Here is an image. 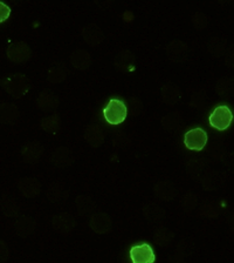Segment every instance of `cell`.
Masks as SVG:
<instances>
[{
  "label": "cell",
  "instance_id": "6da1fadb",
  "mask_svg": "<svg viewBox=\"0 0 234 263\" xmlns=\"http://www.w3.org/2000/svg\"><path fill=\"white\" fill-rule=\"evenodd\" d=\"M0 87L15 99H22L31 88V81L20 73H11L0 79Z\"/></svg>",
  "mask_w": 234,
  "mask_h": 263
},
{
  "label": "cell",
  "instance_id": "7a4b0ae2",
  "mask_svg": "<svg viewBox=\"0 0 234 263\" xmlns=\"http://www.w3.org/2000/svg\"><path fill=\"white\" fill-rule=\"evenodd\" d=\"M103 115L110 125H120L128 117L126 104L121 99H110L103 110Z\"/></svg>",
  "mask_w": 234,
  "mask_h": 263
},
{
  "label": "cell",
  "instance_id": "3957f363",
  "mask_svg": "<svg viewBox=\"0 0 234 263\" xmlns=\"http://www.w3.org/2000/svg\"><path fill=\"white\" fill-rule=\"evenodd\" d=\"M233 112L226 105H219L217 106L213 112L210 115V125L213 128L218 130H226L233 121Z\"/></svg>",
  "mask_w": 234,
  "mask_h": 263
},
{
  "label": "cell",
  "instance_id": "277c9868",
  "mask_svg": "<svg viewBox=\"0 0 234 263\" xmlns=\"http://www.w3.org/2000/svg\"><path fill=\"white\" fill-rule=\"evenodd\" d=\"M6 57L12 63L24 64L31 59L32 51L24 41H11L6 49Z\"/></svg>",
  "mask_w": 234,
  "mask_h": 263
},
{
  "label": "cell",
  "instance_id": "5b68a950",
  "mask_svg": "<svg viewBox=\"0 0 234 263\" xmlns=\"http://www.w3.org/2000/svg\"><path fill=\"white\" fill-rule=\"evenodd\" d=\"M207 133L200 127L190 129L184 135V145L190 151H202L207 143Z\"/></svg>",
  "mask_w": 234,
  "mask_h": 263
},
{
  "label": "cell",
  "instance_id": "8992f818",
  "mask_svg": "<svg viewBox=\"0 0 234 263\" xmlns=\"http://www.w3.org/2000/svg\"><path fill=\"white\" fill-rule=\"evenodd\" d=\"M130 257L133 263H155L156 260L153 247L147 243L131 247Z\"/></svg>",
  "mask_w": 234,
  "mask_h": 263
},
{
  "label": "cell",
  "instance_id": "52a82bcc",
  "mask_svg": "<svg viewBox=\"0 0 234 263\" xmlns=\"http://www.w3.org/2000/svg\"><path fill=\"white\" fill-rule=\"evenodd\" d=\"M166 55L172 63H183L187 58V45L182 40H174L166 46Z\"/></svg>",
  "mask_w": 234,
  "mask_h": 263
},
{
  "label": "cell",
  "instance_id": "ba28073f",
  "mask_svg": "<svg viewBox=\"0 0 234 263\" xmlns=\"http://www.w3.org/2000/svg\"><path fill=\"white\" fill-rule=\"evenodd\" d=\"M82 38H83L84 43L92 47H96L98 45L102 44L104 40V34L100 27L95 24L87 25L82 28L81 31Z\"/></svg>",
  "mask_w": 234,
  "mask_h": 263
},
{
  "label": "cell",
  "instance_id": "9c48e42d",
  "mask_svg": "<svg viewBox=\"0 0 234 263\" xmlns=\"http://www.w3.org/2000/svg\"><path fill=\"white\" fill-rule=\"evenodd\" d=\"M35 104L36 107L42 112H53L59 107L60 101L54 93L49 92V90H44L36 98Z\"/></svg>",
  "mask_w": 234,
  "mask_h": 263
},
{
  "label": "cell",
  "instance_id": "30bf717a",
  "mask_svg": "<svg viewBox=\"0 0 234 263\" xmlns=\"http://www.w3.org/2000/svg\"><path fill=\"white\" fill-rule=\"evenodd\" d=\"M115 67L122 73H129L134 71L136 66V58L130 51H122L115 58Z\"/></svg>",
  "mask_w": 234,
  "mask_h": 263
},
{
  "label": "cell",
  "instance_id": "8fae6325",
  "mask_svg": "<svg viewBox=\"0 0 234 263\" xmlns=\"http://www.w3.org/2000/svg\"><path fill=\"white\" fill-rule=\"evenodd\" d=\"M69 61H71L74 68L84 71V69H87L92 65V55L86 49L76 48L69 55Z\"/></svg>",
  "mask_w": 234,
  "mask_h": 263
},
{
  "label": "cell",
  "instance_id": "7c38bea8",
  "mask_svg": "<svg viewBox=\"0 0 234 263\" xmlns=\"http://www.w3.org/2000/svg\"><path fill=\"white\" fill-rule=\"evenodd\" d=\"M19 115V108L14 104H11V102L0 104V123L12 125V123L18 120Z\"/></svg>",
  "mask_w": 234,
  "mask_h": 263
},
{
  "label": "cell",
  "instance_id": "4fadbf2b",
  "mask_svg": "<svg viewBox=\"0 0 234 263\" xmlns=\"http://www.w3.org/2000/svg\"><path fill=\"white\" fill-rule=\"evenodd\" d=\"M18 188L19 192L22 193V195L31 199V197H35L39 194L41 184L38 180L32 178H25L18 182Z\"/></svg>",
  "mask_w": 234,
  "mask_h": 263
},
{
  "label": "cell",
  "instance_id": "5bb4252c",
  "mask_svg": "<svg viewBox=\"0 0 234 263\" xmlns=\"http://www.w3.org/2000/svg\"><path fill=\"white\" fill-rule=\"evenodd\" d=\"M161 94L163 102L167 106H174L176 104H178L180 98H182V90H180L177 85L174 84H167L165 86H163Z\"/></svg>",
  "mask_w": 234,
  "mask_h": 263
},
{
  "label": "cell",
  "instance_id": "9a60e30c",
  "mask_svg": "<svg viewBox=\"0 0 234 263\" xmlns=\"http://www.w3.org/2000/svg\"><path fill=\"white\" fill-rule=\"evenodd\" d=\"M44 148L39 142H30L23 148V158L27 163H36L42 155Z\"/></svg>",
  "mask_w": 234,
  "mask_h": 263
},
{
  "label": "cell",
  "instance_id": "2e32d148",
  "mask_svg": "<svg viewBox=\"0 0 234 263\" xmlns=\"http://www.w3.org/2000/svg\"><path fill=\"white\" fill-rule=\"evenodd\" d=\"M74 226H75V221L68 214H61V215L55 216L53 220V227L61 234L71 233Z\"/></svg>",
  "mask_w": 234,
  "mask_h": 263
},
{
  "label": "cell",
  "instance_id": "e0dca14e",
  "mask_svg": "<svg viewBox=\"0 0 234 263\" xmlns=\"http://www.w3.org/2000/svg\"><path fill=\"white\" fill-rule=\"evenodd\" d=\"M67 78V68L63 64L54 63L47 71V80L51 84H60Z\"/></svg>",
  "mask_w": 234,
  "mask_h": 263
},
{
  "label": "cell",
  "instance_id": "ac0fdd59",
  "mask_svg": "<svg viewBox=\"0 0 234 263\" xmlns=\"http://www.w3.org/2000/svg\"><path fill=\"white\" fill-rule=\"evenodd\" d=\"M84 138L87 140V142L90 146L93 147H98L102 145L104 140V134L103 130L100 126L97 125H90L87 129H86Z\"/></svg>",
  "mask_w": 234,
  "mask_h": 263
},
{
  "label": "cell",
  "instance_id": "d6986e66",
  "mask_svg": "<svg viewBox=\"0 0 234 263\" xmlns=\"http://www.w3.org/2000/svg\"><path fill=\"white\" fill-rule=\"evenodd\" d=\"M90 226H92V228L95 230L96 233L104 234L107 232H109L110 228H112V221H110L108 215H105L103 213H100L92 217V220H90Z\"/></svg>",
  "mask_w": 234,
  "mask_h": 263
},
{
  "label": "cell",
  "instance_id": "ffe728a7",
  "mask_svg": "<svg viewBox=\"0 0 234 263\" xmlns=\"http://www.w3.org/2000/svg\"><path fill=\"white\" fill-rule=\"evenodd\" d=\"M41 128L51 134H56L61 129V118L57 114H52L41 120Z\"/></svg>",
  "mask_w": 234,
  "mask_h": 263
},
{
  "label": "cell",
  "instance_id": "44dd1931",
  "mask_svg": "<svg viewBox=\"0 0 234 263\" xmlns=\"http://www.w3.org/2000/svg\"><path fill=\"white\" fill-rule=\"evenodd\" d=\"M216 92L221 97H234V79L224 77L216 85Z\"/></svg>",
  "mask_w": 234,
  "mask_h": 263
},
{
  "label": "cell",
  "instance_id": "7402d4cb",
  "mask_svg": "<svg viewBox=\"0 0 234 263\" xmlns=\"http://www.w3.org/2000/svg\"><path fill=\"white\" fill-rule=\"evenodd\" d=\"M227 49V44L225 39H220V38H213L210 43H208L207 46V51L211 55L215 58H219L221 55L225 54Z\"/></svg>",
  "mask_w": 234,
  "mask_h": 263
},
{
  "label": "cell",
  "instance_id": "603a6c76",
  "mask_svg": "<svg viewBox=\"0 0 234 263\" xmlns=\"http://www.w3.org/2000/svg\"><path fill=\"white\" fill-rule=\"evenodd\" d=\"M34 228H35L34 221L30 219V217H23V219H20L15 224V232L23 237H26L30 235L33 230H34Z\"/></svg>",
  "mask_w": 234,
  "mask_h": 263
},
{
  "label": "cell",
  "instance_id": "cb8c5ba5",
  "mask_svg": "<svg viewBox=\"0 0 234 263\" xmlns=\"http://www.w3.org/2000/svg\"><path fill=\"white\" fill-rule=\"evenodd\" d=\"M52 161L57 166H65V164H69L72 162V156L71 152L66 148H57L53 153Z\"/></svg>",
  "mask_w": 234,
  "mask_h": 263
},
{
  "label": "cell",
  "instance_id": "d4e9b609",
  "mask_svg": "<svg viewBox=\"0 0 234 263\" xmlns=\"http://www.w3.org/2000/svg\"><path fill=\"white\" fill-rule=\"evenodd\" d=\"M0 211L8 217H15L18 215V207L14 201H12L10 199H2L0 200Z\"/></svg>",
  "mask_w": 234,
  "mask_h": 263
},
{
  "label": "cell",
  "instance_id": "484cf974",
  "mask_svg": "<svg viewBox=\"0 0 234 263\" xmlns=\"http://www.w3.org/2000/svg\"><path fill=\"white\" fill-rule=\"evenodd\" d=\"M191 22L197 31H203L208 26V24H210V19H208L207 15L202 13V12H197V13L192 15Z\"/></svg>",
  "mask_w": 234,
  "mask_h": 263
},
{
  "label": "cell",
  "instance_id": "4316f807",
  "mask_svg": "<svg viewBox=\"0 0 234 263\" xmlns=\"http://www.w3.org/2000/svg\"><path fill=\"white\" fill-rule=\"evenodd\" d=\"M182 121V117H180V114L178 112H175V113H169L166 115L165 118L163 119L162 122H163V126L165 127L167 129H172L175 128L176 126L179 125V122Z\"/></svg>",
  "mask_w": 234,
  "mask_h": 263
},
{
  "label": "cell",
  "instance_id": "83f0119b",
  "mask_svg": "<svg viewBox=\"0 0 234 263\" xmlns=\"http://www.w3.org/2000/svg\"><path fill=\"white\" fill-rule=\"evenodd\" d=\"M167 186H169L167 183H159L157 186V189H156L158 196H161L162 200H171V197L175 195V192L172 187L167 188Z\"/></svg>",
  "mask_w": 234,
  "mask_h": 263
},
{
  "label": "cell",
  "instance_id": "f1b7e54d",
  "mask_svg": "<svg viewBox=\"0 0 234 263\" xmlns=\"http://www.w3.org/2000/svg\"><path fill=\"white\" fill-rule=\"evenodd\" d=\"M126 108H130L131 109V112H133V114H139L142 112V109H143V105H142V102H141V100H138V99H136V98H131V99H129V101H128V105H126Z\"/></svg>",
  "mask_w": 234,
  "mask_h": 263
},
{
  "label": "cell",
  "instance_id": "f546056e",
  "mask_svg": "<svg viewBox=\"0 0 234 263\" xmlns=\"http://www.w3.org/2000/svg\"><path fill=\"white\" fill-rule=\"evenodd\" d=\"M10 257V249L3 240H0V263H5Z\"/></svg>",
  "mask_w": 234,
  "mask_h": 263
},
{
  "label": "cell",
  "instance_id": "4dcf8cb0",
  "mask_svg": "<svg viewBox=\"0 0 234 263\" xmlns=\"http://www.w3.org/2000/svg\"><path fill=\"white\" fill-rule=\"evenodd\" d=\"M11 15V8L8 7L6 4L0 2V23L6 22Z\"/></svg>",
  "mask_w": 234,
  "mask_h": 263
},
{
  "label": "cell",
  "instance_id": "1f68e13d",
  "mask_svg": "<svg viewBox=\"0 0 234 263\" xmlns=\"http://www.w3.org/2000/svg\"><path fill=\"white\" fill-rule=\"evenodd\" d=\"M225 64L229 68H234V46L227 48L225 52Z\"/></svg>",
  "mask_w": 234,
  "mask_h": 263
}]
</instances>
